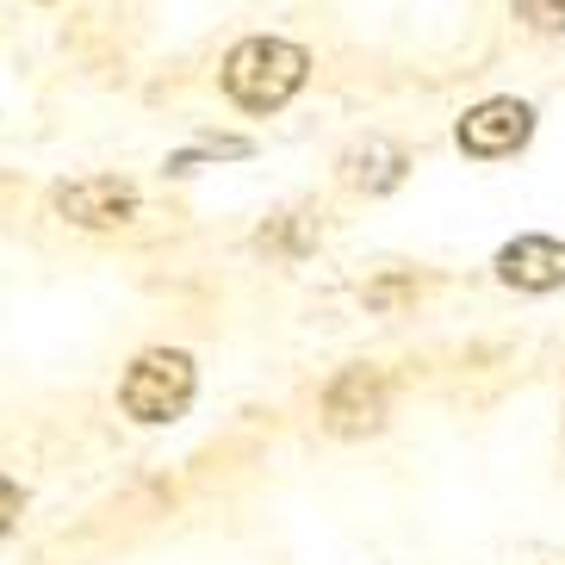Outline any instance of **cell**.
<instances>
[{
	"label": "cell",
	"instance_id": "obj_1",
	"mask_svg": "<svg viewBox=\"0 0 565 565\" xmlns=\"http://www.w3.org/2000/svg\"><path fill=\"white\" fill-rule=\"evenodd\" d=\"M305 75H311V56L299 44H286V38H243L224 56V94L236 106H249V113L286 106L305 87Z\"/></svg>",
	"mask_w": 565,
	"mask_h": 565
},
{
	"label": "cell",
	"instance_id": "obj_2",
	"mask_svg": "<svg viewBox=\"0 0 565 565\" xmlns=\"http://www.w3.org/2000/svg\"><path fill=\"white\" fill-rule=\"evenodd\" d=\"M193 361H186L181 349H150L137 354L131 373H125V385H118V404H125V416H137V423H174V416L193 404Z\"/></svg>",
	"mask_w": 565,
	"mask_h": 565
},
{
	"label": "cell",
	"instance_id": "obj_3",
	"mask_svg": "<svg viewBox=\"0 0 565 565\" xmlns=\"http://www.w3.org/2000/svg\"><path fill=\"white\" fill-rule=\"evenodd\" d=\"M385 411H392V385L373 366H342L330 380V392H323V429L342 435V441L385 429Z\"/></svg>",
	"mask_w": 565,
	"mask_h": 565
},
{
	"label": "cell",
	"instance_id": "obj_4",
	"mask_svg": "<svg viewBox=\"0 0 565 565\" xmlns=\"http://www.w3.org/2000/svg\"><path fill=\"white\" fill-rule=\"evenodd\" d=\"M529 131H534V113L522 100H484V106H472V113L460 118V150L498 162V156L522 150Z\"/></svg>",
	"mask_w": 565,
	"mask_h": 565
},
{
	"label": "cell",
	"instance_id": "obj_5",
	"mask_svg": "<svg viewBox=\"0 0 565 565\" xmlns=\"http://www.w3.org/2000/svg\"><path fill=\"white\" fill-rule=\"evenodd\" d=\"M56 212L82 231H113L137 212V193L113 174H94V181H75V186H56Z\"/></svg>",
	"mask_w": 565,
	"mask_h": 565
},
{
	"label": "cell",
	"instance_id": "obj_6",
	"mask_svg": "<svg viewBox=\"0 0 565 565\" xmlns=\"http://www.w3.org/2000/svg\"><path fill=\"white\" fill-rule=\"evenodd\" d=\"M498 280L515 286V292L565 286V243L559 236H515L510 249H498Z\"/></svg>",
	"mask_w": 565,
	"mask_h": 565
},
{
	"label": "cell",
	"instance_id": "obj_7",
	"mask_svg": "<svg viewBox=\"0 0 565 565\" xmlns=\"http://www.w3.org/2000/svg\"><path fill=\"white\" fill-rule=\"evenodd\" d=\"M398 174H404V150L398 143H385V137H373V143H361V150L349 156V181L366 186V193L398 186Z\"/></svg>",
	"mask_w": 565,
	"mask_h": 565
},
{
	"label": "cell",
	"instance_id": "obj_8",
	"mask_svg": "<svg viewBox=\"0 0 565 565\" xmlns=\"http://www.w3.org/2000/svg\"><path fill=\"white\" fill-rule=\"evenodd\" d=\"M515 13L529 19L534 32H565V0H515Z\"/></svg>",
	"mask_w": 565,
	"mask_h": 565
},
{
	"label": "cell",
	"instance_id": "obj_9",
	"mask_svg": "<svg viewBox=\"0 0 565 565\" xmlns=\"http://www.w3.org/2000/svg\"><path fill=\"white\" fill-rule=\"evenodd\" d=\"M19 510H25V491H19L13 479H0V534L19 522Z\"/></svg>",
	"mask_w": 565,
	"mask_h": 565
}]
</instances>
